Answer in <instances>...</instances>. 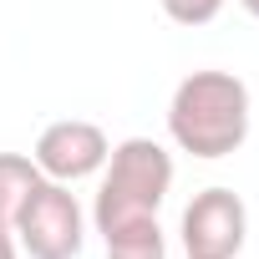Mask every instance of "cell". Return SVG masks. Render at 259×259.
I'll return each instance as SVG.
<instances>
[{
	"label": "cell",
	"mask_w": 259,
	"mask_h": 259,
	"mask_svg": "<svg viewBox=\"0 0 259 259\" xmlns=\"http://www.w3.org/2000/svg\"><path fill=\"white\" fill-rule=\"evenodd\" d=\"M168 133L188 158H229L249 138V87L234 71H193L168 102Z\"/></svg>",
	"instance_id": "cell-1"
},
{
	"label": "cell",
	"mask_w": 259,
	"mask_h": 259,
	"mask_svg": "<svg viewBox=\"0 0 259 259\" xmlns=\"http://www.w3.org/2000/svg\"><path fill=\"white\" fill-rule=\"evenodd\" d=\"M173 188V158L163 143L153 138H127L112 148L107 168H102V188L92 203V224L97 234H117V229H133L143 219H158L163 198Z\"/></svg>",
	"instance_id": "cell-2"
},
{
	"label": "cell",
	"mask_w": 259,
	"mask_h": 259,
	"mask_svg": "<svg viewBox=\"0 0 259 259\" xmlns=\"http://www.w3.org/2000/svg\"><path fill=\"white\" fill-rule=\"evenodd\" d=\"M11 234H16V244L31 259H76L81 254V239H87V213H81L71 183L41 178L26 193V203L16 208Z\"/></svg>",
	"instance_id": "cell-3"
},
{
	"label": "cell",
	"mask_w": 259,
	"mask_h": 259,
	"mask_svg": "<svg viewBox=\"0 0 259 259\" xmlns=\"http://www.w3.org/2000/svg\"><path fill=\"white\" fill-rule=\"evenodd\" d=\"M249 234V208L234 188H203L183 208V249L188 259H239Z\"/></svg>",
	"instance_id": "cell-4"
},
{
	"label": "cell",
	"mask_w": 259,
	"mask_h": 259,
	"mask_svg": "<svg viewBox=\"0 0 259 259\" xmlns=\"http://www.w3.org/2000/svg\"><path fill=\"white\" fill-rule=\"evenodd\" d=\"M31 158H36L41 178H51V183H81V178H92V173L107 168L112 143H107V133L97 122L66 117V122H51L46 133L36 138V153Z\"/></svg>",
	"instance_id": "cell-5"
},
{
	"label": "cell",
	"mask_w": 259,
	"mask_h": 259,
	"mask_svg": "<svg viewBox=\"0 0 259 259\" xmlns=\"http://www.w3.org/2000/svg\"><path fill=\"white\" fill-rule=\"evenodd\" d=\"M36 183H41L36 158H26V153H0V224L16 219V208L26 203V193H31Z\"/></svg>",
	"instance_id": "cell-6"
},
{
	"label": "cell",
	"mask_w": 259,
	"mask_h": 259,
	"mask_svg": "<svg viewBox=\"0 0 259 259\" xmlns=\"http://www.w3.org/2000/svg\"><path fill=\"white\" fill-rule=\"evenodd\" d=\"M107 259H168V239H163L158 219H143L133 229L107 234Z\"/></svg>",
	"instance_id": "cell-7"
},
{
	"label": "cell",
	"mask_w": 259,
	"mask_h": 259,
	"mask_svg": "<svg viewBox=\"0 0 259 259\" xmlns=\"http://www.w3.org/2000/svg\"><path fill=\"white\" fill-rule=\"evenodd\" d=\"M163 16L178 21V26H208L219 11H224V0H158Z\"/></svg>",
	"instance_id": "cell-8"
},
{
	"label": "cell",
	"mask_w": 259,
	"mask_h": 259,
	"mask_svg": "<svg viewBox=\"0 0 259 259\" xmlns=\"http://www.w3.org/2000/svg\"><path fill=\"white\" fill-rule=\"evenodd\" d=\"M0 259H21V244H16L11 224H0Z\"/></svg>",
	"instance_id": "cell-9"
},
{
	"label": "cell",
	"mask_w": 259,
	"mask_h": 259,
	"mask_svg": "<svg viewBox=\"0 0 259 259\" xmlns=\"http://www.w3.org/2000/svg\"><path fill=\"white\" fill-rule=\"evenodd\" d=\"M239 6H244V11H249V16L259 21V0H239Z\"/></svg>",
	"instance_id": "cell-10"
}]
</instances>
